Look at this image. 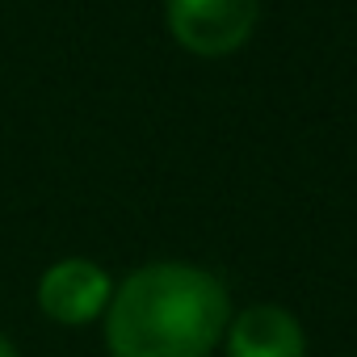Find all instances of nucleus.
<instances>
[{"mask_svg":"<svg viewBox=\"0 0 357 357\" xmlns=\"http://www.w3.org/2000/svg\"><path fill=\"white\" fill-rule=\"evenodd\" d=\"M231 324L227 286L185 261L135 269L105 307L109 357H211Z\"/></svg>","mask_w":357,"mask_h":357,"instance_id":"obj_1","label":"nucleus"},{"mask_svg":"<svg viewBox=\"0 0 357 357\" xmlns=\"http://www.w3.org/2000/svg\"><path fill=\"white\" fill-rule=\"evenodd\" d=\"M168 30L185 51L223 59L252 38L261 0H164Z\"/></svg>","mask_w":357,"mask_h":357,"instance_id":"obj_2","label":"nucleus"},{"mask_svg":"<svg viewBox=\"0 0 357 357\" xmlns=\"http://www.w3.org/2000/svg\"><path fill=\"white\" fill-rule=\"evenodd\" d=\"M109 298H114L109 273L97 261H84V257L55 261L38 278V307H43V315L55 319V324H68V328L101 319Z\"/></svg>","mask_w":357,"mask_h":357,"instance_id":"obj_3","label":"nucleus"},{"mask_svg":"<svg viewBox=\"0 0 357 357\" xmlns=\"http://www.w3.org/2000/svg\"><path fill=\"white\" fill-rule=\"evenodd\" d=\"M227 357H307L303 324L278 303H252L223 332Z\"/></svg>","mask_w":357,"mask_h":357,"instance_id":"obj_4","label":"nucleus"},{"mask_svg":"<svg viewBox=\"0 0 357 357\" xmlns=\"http://www.w3.org/2000/svg\"><path fill=\"white\" fill-rule=\"evenodd\" d=\"M0 357H17V349H13V340L0 332Z\"/></svg>","mask_w":357,"mask_h":357,"instance_id":"obj_5","label":"nucleus"}]
</instances>
